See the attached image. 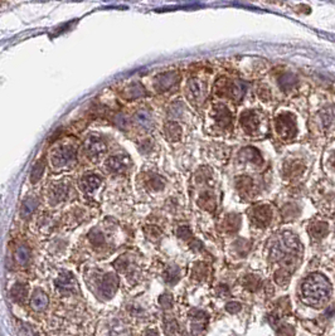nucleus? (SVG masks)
<instances>
[{"label": "nucleus", "mask_w": 335, "mask_h": 336, "mask_svg": "<svg viewBox=\"0 0 335 336\" xmlns=\"http://www.w3.org/2000/svg\"><path fill=\"white\" fill-rule=\"evenodd\" d=\"M43 171H44V161L39 160L32 169V173H30V182L37 183L42 176Z\"/></svg>", "instance_id": "nucleus-33"}, {"label": "nucleus", "mask_w": 335, "mask_h": 336, "mask_svg": "<svg viewBox=\"0 0 335 336\" xmlns=\"http://www.w3.org/2000/svg\"><path fill=\"white\" fill-rule=\"evenodd\" d=\"M329 281L320 273H313L306 277L301 285V300L311 307H320L328 302L330 296Z\"/></svg>", "instance_id": "nucleus-1"}, {"label": "nucleus", "mask_w": 335, "mask_h": 336, "mask_svg": "<svg viewBox=\"0 0 335 336\" xmlns=\"http://www.w3.org/2000/svg\"><path fill=\"white\" fill-rule=\"evenodd\" d=\"M145 232H147V237H149V238H151V239H154V241H155V239H158L159 237L162 235V232H160V231H159L156 227H147V228L145 229Z\"/></svg>", "instance_id": "nucleus-41"}, {"label": "nucleus", "mask_w": 335, "mask_h": 336, "mask_svg": "<svg viewBox=\"0 0 335 336\" xmlns=\"http://www.w3.org/2000/svg\"><path fill=\"white\" fill-rule=\"evenodd\" d=\"M164 329H165V333L169 334V335L177 333L178 331L177 321H175L174 318H168V320H165V322H164Z\"/></svg>", "instance_id": "nucleus-38"}, {"label": "nucleus", "mask_w": 335, "mask_h": 336, "mask_svg": "<svg viewBox=\"0 0 335 336\" xmlns=\"http://www.w3.org/2000/svg\"><path fill=\"white\" fill-rule=\"evenodd\" d=\"M310 233L314 238H323L324 235L328 233V224L324 223V222H317V223L313 224V226L310 227Z\"/></svg>", "instance_id": "nucleus-29"}, {"label": "nucleus", "mask_w": 335, "mask_h": 336, "mask_svg": "<svg viewBox=\"0 0 335 336\" xmlns=\"http://www.w3.org/2000/svg\"><path fill=\"white\" fill-rule=\"evenodd\" d=\"M147 185H149L153 190H160V189L164 188V180H163L160 176L153 174V175H150L149 179H147Z\"/></svg>", "instance_id": "nucleus-36"}, {"label": "nucleus", "mask_w": 335, "mask_h": 336, "mask_svg": "<svg viewBox=\"0 0 335 336\" xmlns=\"http://www.w3.org/2000/svg\"><path fill=\"white\" fill-rule=\"evenodd\" d=\"M178 235H179V238L182 239H188L191 237V231L189 229L188 226H182L178 229Z\"/></svg>", "instance_id": "nucleus-42"}, {"label": "nucleus", "mask_w": 335, "mask_h": 336, "mask_svg": "<svg viewBox=\"0 0 335 336\" xmlns=\"http://www.w3.org/2000/svg\"><path fill=\"white\" fill-rule=\"evenodd\" d=\"M302 171H304V165H302L300 161H290V163H287L284 168L285 175L289 176V178L299 176Z\"/></svg>", "instance_id": "nucleus-22"}, {"label": "nucleus", "mask_w": 335, "mask_h": 336, "mask_svg": "<svg viewBox=\"0 0 335 336\" xmlns=\"http://www.w3.org/2000/svg\"><path fill=\"white\" fill-rule=\"evenodd\" d=\"M115 266H116L117 270L124 271V270L127 267V261H126V258H119L116 262H115Z\"/></svg>", "instance_id": "nucleus-45"}, {"label": "nucleus", "mask_w": 335, "mask_h": 336, "mask_svg": "<svg viewBox=\"0 0 335 336\" xmlns=\"http://www.w3.org/2000/svg\"><path fill=\"white\" fill-rule=\"evenodd\" d=\"M278 84L284 91H291L296 84V77L293 73H284L278 78Z\"/></svg>", "instance_id": "nucleus-26"}, {"label": "nucleus", "mask_w": 335, "mask_h": 336, "mask_svg": "<svg viewBox=\"0 0 335 336\" xmlns=\"http://www.w3.org/2000/svg\"><path fill=\"white\" fill-rule=\"evenodd\" d=\"M319 121L324 131H332L335 127V107L329 106L319 113Z\"/></svg>", "instance_id": "nucleus-13"}, {"label": "nucleus", "mask_w": 335, "mask_h": 336, "mask_svg": "<svg viewBox=\"0 0 335 336\" xmlns=\"http://www.w3.org/2000/svg\"><path fill=\"white\" fill-rule=\"evenodd\" d=\"M101 178L96 174H88L84 175L81 180V187L87 194H91L101 185Z\"/></svg>", "instance_id": "nucleus-15"}, {"label": "nucleus", "mask_w": 335, "mask_h": 336, "mask_svg": "<svg viewBox=\"0 0 335 336\" xmlns=\"http://www.w3.org/2000/svg\"><path fill=\"white\" fill-rule=\"evenodd\" d=\"M84 151L90 158H99L106 151L105 141L97 136H90L84 143Z\"/></svg>", "instance_id": "nucleus-10"}, {"label": "nucleus", "mask_w": 335, "mask_h": 336, "mask_svg": "<svg viewBox=\"0 0 335 336\" xmlns=\"http://www.w3.org/2000/svg\"><path fill=\"white\" fill-rule=\"evenodd\" d=\"M206 274H207V267L204 265H198L197 267L194 268V271H193V276H194L195 278H198V280L204 278Z\"/></svg>", "instance_id": "nucleus-40"}, {"label": "nucleus", "mask_w": 335, "mask_h": 336, "mask_svg": "<svg viewBox=\"0 0 335 336\" xmlns=\"http://www.w3.org/2000/svg\"><path fill=\"white\" fill-rule=\"evenodd\" d=\"M207 314L203 311H194L193 313V322H191V330L194 334L202 333L207 325Z\"/></svg>", "instance_id": "nucleus-17"}, {"label": "nucleus", "mask_w": 335, "mask_h": 336, "mask_svg": "<svg viewBox=\"0 0 335 336\" xmlns=\"http://www.w3.org/2000/svg\"><path fill=\"white\" fill-rule=\"evenodd\" d=\"M241 309H242L241 304H239V302H236V301L228 302V304L226 305V310H227L230 314H237Z\"/></svg>", "instance_id": "nucleus-43"}, {"label": "nucleus", "mask_w": 335, "mask_h": 336, "mask_svg": "<svg viewBox=\"0 0 335 336\" xmlns=\"http://www.w3.org/2000/svg\"><path fill=\"white\" fill-rule=\"evenodd\" d=\"M243 285H245L246 289L250 290V291H256V290H258V287L261 286V281L258 277L253 276V274H249V276L243 280Z\"/></svg>", "instance_id": "nucleus-34"}, {"label": "nucleus", "mask_w": 335, "mask_h": 336, "mask_svg": "<svg viewBox=\"0 0 335 336\" xmlns=\"http://www.w3.org/2000/svg\"><path fill=\"white\" fill-rule=\"evenodd\" d=\"M67 185L63 184V183H58V184H54L51 189V198L54 202H61L66 198L67 195Z\"/></svg>", "instance_id": "nucleus-25"}, {"label": "nucleus", "mask_w": 335, "mask_h": 336, "mask_svg": "<svg viewBox=\"0 0 335 336\" xmlns=\"http://www.w3.org/2000/svg\"><path fill=\"white\" fill-rule=\"evenodd\" d=\"M10 294H12V298L17 302H23L25 296H27V290L24 287V285H21V283H17L10 291Z\"/></svg>", "instance_id": "nucleus-30"}, {"label": "nucleus", "mask_w": 335, "mask_h": 336, "mask_svg": "<svg viewBox=\"0 0 335 336\" xmlns=\"http://www.w3.org/2000/svg\"><path fill=\"white\" fill-rule=\"evenodd\" d=\"M333 164H334V168H335V158H334V161H333Z\"/></svg>", "instance_id": "nucleus-48"}, {"label": "nucleus", "mask_w": 335, "mask_h": 336, "mask_svg": "<svg viewBox=\"0 0 335 336\" xmlns=\"http://www.w3.org/2000/svg\"><path fill=\"white\" fill-rule=\"evenodd\" d=\"M212 127L218 131H227L232 127V113L225 105H215L210 108Z\"/></svg>", "instance_id": "nucleus-4"}, {"label": "nucleus", "mask_w": 335, "mask_h": 336, "mask_svg": "<svg viewBox=\"0 0 335 336\" xmlns=\"http://www.w3.org/2000/svg\"><path fill=\"white\" fill-rule=\"evenodd\" d=\"M144 336H159L158 331L154 330V329H149V330L145 331V335Z\"/></svg>", "instance_id": "nucleus-47"}, {"label": "nucleus", "mask_w": 335, "mask_h": 336, "mask_svg": "<svg viewBox=\"0 0 335 336\" xmlns=\"http://www.w3.org/2000/svg\"><path fill=\"white\" fill-rule=\"evenodd\" d=\"M218 294H228V289L227 286L226 285H221L218 287Z\"/></svg>", "instance_id": "nucleus-46"}, {"label": "nucleus", "mask_w": 335, "mask_h": 336, "mask_svg": "<svg viewBox=\"0 0 335 336\" xmlns=\"http://www.w3.org/2000/svg\"><path fill=\"white\" fill-rule=\"evenodd\" d=\"M252 223L257 227H266L272 219V210L269 206H257L250 211Z\"/></svg>", "instance_id": "nucleus-8"}, {"label": "nucleus", "mask_w": 335, "mask_h": 336, "mask_svg": "<svg viewBox=\"0 0 335 336\" xmlns=\"http://www.w3.org/2000/svg\"><path fill=\"white\" fill-rule=\"evenodd\" d=\"M239 156H241L242 160L251 161V163L256 164V165L262 164V156H261L260 152H258L256 149H253V147H246V149L241 150Z\"/></svg>", "instance_id": "nucleus-18"}, {"label": "nucleus", "mask_w": 335, "mask_h": 336, "mask_svg": "<svg viewBox=\"0 0 335 336\" xmlns=\"http://www.w3.org/2000/svg\"><path fill=\"white\" fill-rule=\"evenodd\" d=\"M76 159V150L73 146L63 145L60 146L57 150H54L53 152V165L56 168H64L73 163Z\"/></svg>", "instance_id": "nucleus-6"}, {"label": "nucleus", "mask_w": 335, "mask_h": 336, "mask_svg": "<svg viewBox=\"0 0 335 336\" xmlns=\"http://www.w3.org/2000/svg\"><path fill=\"white\" fill-rule=\"evenodd\" d=\"M57 289L62 292H71L76 289V280L69 272H62L56 280Z\"/></svg>", "instance_id": "nucleus-14"}, {"label": "nucleus", "mask_w": 335, "mask_h": 336, "mask_svg": "<svg viewBox=\"0 0 335 336\" xmlns=\"http://www.w3.org/2000/svg\"><path fill=\"white\" fill-rule=\"evenodd\" d=\"M214 89L215 93L219 97H228L236 102L241 101L246 92L245 84L237 82V81L226 80V78H221V80L217 81Z\"/></svg>", "instance_id": "nucleus-2"}, {"label": "nucleus", "mask_w": 335, "mask_h": 336, "mask_svg": "<svg viewBox=\"0 0 335 336\" xmlns=\"http://www.w3.org/2000/svg\"><path fill=\"white\" fill-rule=\"evenodd\" d=\"M179 73L178 72H165L159 75L154 80V88L158 92H165L170 88L175 87L179 82Z\"/></svg>", "instance_id": "nucleus-7"}, {"label": "nucleus", "mask_w": 335, "mask_h": 336, "mask_svg": "<svg viewBox=\"0 0 335 336\" xmlns=\"http://www.w3.org/2000/svg\"><path fill=\"white\" fill-rule=\"evenodd\" d=\"M180 278V270L177 266H169L164 271V280L169 285H175Z\"/></svg>", "instance_id": "nucleus-24"}, {"label": "nucleus", "mask_w": 335, "mask_h": 336, "mask_svg": "<svg viewBox=\"0 0 335 336\" xmlns=\"http://www.w3.org/2000/svg\"><path fill=\"white\" fill-rule=\"evenodd\" d=\"M261 125V120L258 113L254 111H246L241 115V126L247 134H254L257 132Z\"/></svg>", "instance_id": "nucleus-9"}, {"label": "nucleus", "mask_w": 335, "mask_h": 336, "mask_svg": "<svg viewBox=\"0 0 335 336\" xmlns=\"http://www.w3.org/2000/svg\"><path fill=\"white\" fill-rule=\"evenodd\" d=\"M106 168H107V170L111 171V173H124L129 168V160L125 156L115 155V156L108 158V160L106 161Z\"/></svg>", "instance_id": "nucleus-12"}, {"label": "nucleus", "mask_w": 335, "mask_h": 336, "mask_svg": "<svg viewBox=\"0 0 335 336\" xmlns=\"http://www.w3.org/2000/svg\"><path fill=\"white\" fill-rule=\"evenodd\" d=\"M164 135L169 141H179L182 137V127L177 122L169 121L164 126Z\"/></svg>", "instance_id": "nucleus-16"}, {"label": "nucleus", "mask_w": 335, "mask_h": 336, "mask_svg": "<svg viewBox=\"0 0 335 336\" xmlns=\"http://www.w3.org/2000/svg\"><path fill=\"white\" fill-rule=\"evenodd\" d=\"M258 95H260V97L262 98V100H269V98L271 97L270 89L266 88V87H261V88L258 89Z\"/></svg>", "instance_id": "nucleus-44"}, {"label": "nucleus", "mask_w": 335, "mask_h": 336, "mask_svg": "<svg viewBox=\"0 0 335 336\" xmlns=\"http://www.w3.org/2000/svg\"><path fill=\"white\" fill-rule=\"evenodd\" d=\"M117 285H119V280L114 273H107L101 281V294L104 297L110 298L114 296V294L117 290Z\"/></svg>", "instance_id": "nucleus-11"}, {"label": "nucleus", "mask_w": 335, "mask_h": 336, "mask_svg": "<svg viewBox=\"0 0 335 336\" xmlns=\"http://www.w3.org/2000/svg\"><path fill=\"white\" fill-rule=\"evenodd\" d=\"M207 93V84L199 78H190L187 84V96L190 102H203Z\"/></svg>", "instance_id": "nucleus-5"}, {"label": "nucleus", "mask_w": 335, "mask_h": 336, "mask_svg": "<svg viewBox=\"0 0 335 336\" xmlns=\"http://www.w3.org/2000/svg\"><path fill=\"white\" fill-rule=\"evenodd\" d=\"M159 304L162 305L164 309H169V307H171V304H173V297L169 294H164L159 298Z\"/></svg>", "instance_id": "nucleus-39"}, {"label": "nucleus", "mask_w": 335, "mask_h": 336, "mask_svg": "<svg viewBox=\"0 0 335 336\" xmlns=\"http://www.w3.org/2000/svg\"><path fill=\"white\" fill-rule=\"evenodd\" d=\"M239 224H241V219H239L238 215L230 214L228 215L227 219L225 220V228L227 229V232L230 233L236 232L237 229L239 228Z\"/></svg>", "instance_id": "nucleus-31"}, {"label": "nucleus", "mask_w": 335, "mask_h": 336, "mask_svg": "<svg viewBox=\"0 0 335 336\" xmlns=\"http://www.w3.org/2000/svg\"><path fill=\"white\" fill-rule=\"evenodd\" d=\"M199 206H201L202 208L208 209V210H210V211L214 210L215 202H214V198H213V194L204 193L203 195L201 196V199H199Z\"/></svg>", "instance_id": "nucleus-32"}, {"label": "nucleus", "mask_w": 335, "mask_h": 336, "mask_svg": "<svg viewBox=\"0 0 335 336\" xmlns=\"http://www.w3.org/2000/svg\"><path fill=\"white\" fill-rule=\"evenodd\" d=\"M15 259L19 265H27L30 259V251L25 246H19L15 250Z\"/></svg>", "instance_id": "nucleus-28"}, {"label": "nucleus", "mask_w": 335, "mask_h": 336, "mask_svg": "<svg viewBox=\"0 0 335 336\" xmlns=\"http://www.w3.org/2000/svg\"><path fill=\"white\" fill-rule=\"evenodd\" d=\"M275 281L276 283H278V285L281 286H285L289 283V281H290V273L287 272L286 268H281V270L276 271Z\"/></svg>", "instance_id": "nucleus-35"}, {"label": "nucleus", "mask_w": 335, "mask_h": 336, "mask_svg": "<svg viewBox=\"0 0 335 336\" xmlns=\"http://www.w3.org/2000/svg\"><path fill=\"white\" fill-rule=\"evenodd\" d=\"M38 207V200L34 196H29L24 200L21 208V215L23 218H28L30 214H33V211L36 210Z\"/></svg>", "instance_id": "nucleus-21"}, {"label": "nucleus", "mask_w": 335, "mask_h": 336, "mask_svg": "<svg viewBox=\"0 0 335 336\" xmlns=\"http://www.w3.org/2000/svg\"><path fill=\"white\" fill-rule=\"evenodd\" d=\"M145 95H147L145 89H144V87L141 86L140 84H138V82L132 84L131 86H129L125 89V91H124V97L127 98V100L140 98V97H144Z\"/></svg>", "instance_id": "nucleus-19"}, {"label": "nucleus", "mask_w": 335, "mask_h": 336, "mask_svg": "<svg viewBox=\"0 0 335 336\" xmlns=\"http://www.w3.org/2000/svg\"><path fill=\"white\" fill-rule=\"evenodd\" d=\"M134 120L136 121V124H139V125L144 128H150L151 127V124H153V120H151L150 113L144 110L143 111L140 110L135 113Z\"/></svg>", "instance_id": "nucleus-27"}, {"label": "nucleus", "mask_w": 335, "mask_h": 336, "mask_svg": "<svg viewBox=\"0 0 335 336\" xmlns=\"http://www.w3.org/2000/svg\"><path fill=\"white\" fill-rule=\"evenodd\" d=\"M275 130L282 140H291L296 135V119L290 112L280 113L275 119Z\"/></svg>", "instance_id": "nucleus-3"}, {"label": "nucleus", "mask_w": 335, "mask_h": 336, "mask_svg": "<svg viewBox=\"0 0 335 336\" xmlns=\"http://www.w3.org/2000/svg\"><path fill=\"white\" fill-rule=\"evenodd\" d=\"M236 185L239 193L245 194V195H249L253 190V182H252V179L247 178V176H241V178L237 179Z\"/></svg>", "instance_id": "nucleus-23"}, {"label": "nucleus", "mask_w": 335, "mask_h": 336, "mask_svg": "<svg viewBox=\"0 0 335 336\" xmlns=\"http://www.w3.org/2000/svg\"><path fill=\"white\" fill-rule=\"evenodd\" d=\"M30 304H32V307H33V310H36V311H43V310L48 306L47 294L42 291L34 292Z\"/></svg>", "instance_id": "nucleus-20"}, {"label": "nucleus", "mask_w": 335, "mask_h": 336, "mask_svg": "<svg viewBox=\"0 0 335 336\" xmlns=\"http://www.w3.org/2000/svg\"><path fill=\"white\" fill-rule=\"evenodd\" d=\"M90 241L93 246H101V244L105 243V237L99 229H93L90 233Z\"/></svg>", "instance_id": "nucleus-37"}]
</instances>
